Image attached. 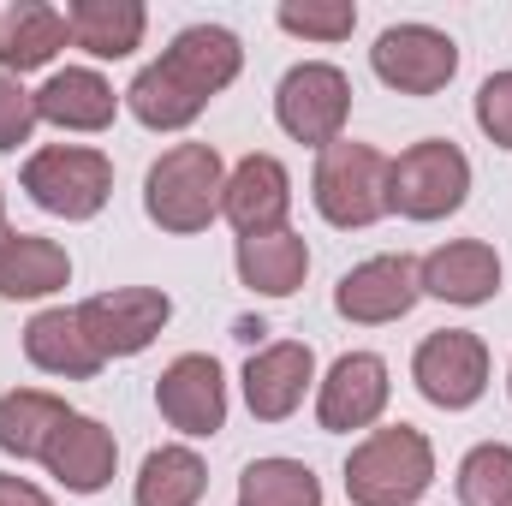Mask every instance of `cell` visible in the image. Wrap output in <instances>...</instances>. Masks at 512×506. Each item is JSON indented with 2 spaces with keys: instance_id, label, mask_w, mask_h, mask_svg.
<instances>
[{
  "instance_id": "cell-1",
  "label": "cell",
  "mask_w": 512,
  "mask_h": 506,
  "mask_svg": "<svg viewBox=\"0 0 512 506\" xmlns=\"http://www.w3.org/2000/svg\"><path fill=\"white\" fill-rule=\"evenodd\" d=\"M435 483V447L411 423L370 429L346 459V501L352 506H417Z\"/></svg>"
},
{
  "instance_id": "cell-2",
  "label": "cell",
  "mask_w": 512,
  "mask_h": 506,
  "mask_svg": "<svg viewBox=\"0 0 512 506\" xmlns=\"http://www.w3.org/2000/svg\"><path fill=\"white\" fill-rule=\"evenodd\" d=\"M221 191H227L221 149L215 143H173L143 173V215L161 233H203L221 215Z\"/></svg>"
},
{
  "instance_id": "cell-3",
  "label": "cell",
  "mask_w": 512,
  "mask_h": 506,
  "mask_svg": "<svg viewBox=\"0 0 512 506\" xmlns=\"http://www.w3.org/2000/svg\"><path fill=\"white\" fill-rule=\"evenodd\" d=\"M387 161L376 143H358V137H340L316 155V179H310V197L322 209L328 227H376L387 215Z\"/></svg>"
},
{
  "instance_id": "cell-4",
  "label": "cell",
  "mask_w": 512,
  "mask_h": 506,
  "mask_svg": "<svg viewBox=\"0 0 512 506\" xmlns=\"http://www.w3.org/2000/svg\"><path fill=\"white\" fill-rule=\"evenodd\" d=\"M465 197H471V161L447 137H423L387 167V209H399L405 221H447L465 209Z\"/></svg>"
},
{
  "instance_id": "cell-5",
  "label": "cell",
  "mask_w": 512,
  "mask_h": 506,
  "mask_svg": "<svg viewBox=\"0 0 512 506\" xmlns=\"http://www.w3.org/2000/svg\"><path fill=\"white\" fill-rule=\"evenodd\" d=\"M24 191L60 221H90L114 197V161L90 143H48L24 161Z\"/></svg>"
},
{
  "instance_id": "cell-6",
  "label": "cell",
  "mask_w": 512,
  "mask_h": 506,
  "mask_svg": "<svg viewBox=\"0 0 512 506\" xmlns=\"http://www.w3.org/2000/svg\"><path fill=\"white\" fill-rule=\"evenodd\" d=\"M274 120L298 143H316V149L340 143L346 120H352V78L340 66H328V60L292 66L280 78V90H274Z\"/></svg>"
},
{
  "instance_id": "cell-7",
  "label": "cell",
  "mask_w": 512,
  "mask_h": 506,
  "mask_svg": "<svg viewBox=\"0 0 512 506\" xmlns=\"http://www.w3.org/2000/svg\"><path fill=\"white\" fill-rule=\"evenodd\" d=\"M78 322L90 334V346L108 358H137L155 346V334L173 322V298L161 286H114V292H96L78 304Z\"/></svg>"
},
{
  "instance_id": "cell-8",
  "label": "cell",
  "mask_w": 512,
  "mask_h": 506,
  "mask_svg": "<svg viewBox=\"0 0 512 506\" xmlns=\"http://www.w3.org/2000/svg\"><path fill=\"white\" fill-rule=\"evenodd\" d=\"M370 66L399 96H441L459 72V42L435 24H387L370 48Z\"/></svg>"
},
{
  "instance_id": "cell-9",
  "label": "cell",
  "mask_w": 512,
  "mask_h": 506,
  "mask_svg": "<svg viewBox=\"0 0 512 506\" xmlns=\"http://www.w3.org/2000/svg\"><path fill=\"white\" fill-rule=\"evenodd\" d=\"M411 381H417V393H423L429 405H441V411H471V405L489 393V346H483V334H471V328H441V334H429V340L417 346V358H411Z\"/></svg>"
},
{
  "instance_id": "cell-10",
  "label": "cell",
  "mask_w": 512,
  "mask_h": 506,
  "mask_svg": "<svg viewBox=\"0 0 512 506\" xmlns=\"http://www.w3.org/2000/svg\"><path fill=\"white\" fill-rule=\"evenodd\" d=\"M155 405L179 435H221L227 429V376L209 352H179L161 381H155Z\"/></svg>"
},
{
  "instance_id": "cell-11",
  "label": "cell",
  "mask_w": 512,
  "mask_h": 506,
  "mask_svg": "<svg viewBox=\"0 0 512 506\" xmlns=\"http://www.w3.org/2000/svg\"><path fill=\"white\" fill-rule=\"evenodd\" d=\"M417 298H423V286H417L411 256H370L352 274H340V286H334V310L358 328H382V322L411 316Z\"/></svg>"
},
{
  "instance_id": "cell-12",
  "label": "cell",
  "mask_w": 512,
  "mask_h": 506,
  "mask_svg": "<svg viewBox=\"0 0 512 506\" xmlns=\"http://www.w3.org/2000/svg\"><path fill=\"white\" fill-rule=\"evenodd\" d=\"M387 364L376 352H346L334 358V370L316 381V423L328 435H352V429H370L376 417L387 411Z\"/></svg>"
},
{
  "instance_id": "cell-13",
  "label": "cell",
  "mask_w": 512,
  "mask_h": 506,
  "mask_svg": "<svg viewBox=\"0 0 512 506\" xmlns=\"http://www.w3.org/2000/svg\"><path fill=\"white\" fill-rule=\"evenodd\" d=\"M239 381H245V405L256 423H286L316 381V352L304 340H274V346L251 352Z\"/></svg>"
},
{
  "instance_id": "cell-14",
  "label": "cell",
  "mask_w": 512,
  "mask_h": 506,
  "mask_svg": "<svg viewBox=\"0 0 512 506\" xmlns=\"http://www.w3.org/2000/svg\"><path fill=\"white\" fill-rule=\"evenodd\" d=\"M42 465H48V477H54L66 495H102V489L114 483L120 441H114V429H108V423H96V417L72 411V417H66V429L48 441Z\"/></svg>"
},
{
  "instance_id": "cell-15",
  "label": "cell",
  "mask_w": 512,
  "mask_h": 506,
  "mask_svg": "<svg viewBox=\"0 0 512 506\" xmlns=\"http://www.w3.org/2000/svg\"><path fill=\"white\" fill-rule=\"evenodd\" d=\"M221 215L233 221L239 239H251V233H280L286 215H292V173H286L274 155H245V161L227 173Z\"/></svg>"
},
{
  "instance_id": "cell-16",
  "label": "cell",
  "mask_w": 512,
  "mask_h": 506,
  "mask_svg": "<svg viewBox=\"0 0 512 506\" xmlns=\"http://www.w3.org/2000/svg\"><path fill=\"white\" fill-rule=\"evenodd\" d=\"M417 286L441 304H465V310L489 304L501 292V256L483 239H453V245H441L417 262Z\"/></svg>"
},
{
  "instance_id": "cell-17",
  "label": "cell",
  "mask_w": 512,
  "mask_h": 506,
  "mask_svg": "<svg viewBox=\"0 0 512 506\" xmlns=\"http://www.w3.org/2000/svg\"><path fill=\"white\" fill-rule=\"evenodd\" d=\"M36 114L60 131H108L114 114H120V96H114V84H108L102 72L66 66V72H54V78L36 90Z\"/></svg>"
},
{
  "instance_id": "cell-18",
  "label": "cell",
  "mask_w": 512,
  "mask_h": 506,
  "mask_svg": "<svg viewBox=\"0 0 512 506\" xmlns=\"http://www.w3.org/2000/svg\"><path fill=\"white\" fill-rule=\"evenodd\" d=\"M24 358L42 376H60V381H90L102 370V352L90 346L78 310H36L24 322Z\"/></svg>"
},
{
  "instance_id": "cell-19",
  "label": "cell",
  "mask_w": 512,
  "mask_h": 506,
  "mask_svg": "<svg viewBox=\"0 0 512 506\" xmlns=\"http://www.w3.org/2000/svg\"><path fill=\"white\" fill-rule=\"evenodd\" d=\"M185 84H197L209 102L239 78V66H245V48H239V36L227 30V24H191V30H179L173 42H167V54H161Z\"/></svg>"
},
{
  "instance_id": "cell-20",
  "label": "cell",
  "mask_w": 512,
  "mask_h": 506,
  "mask_svg": "<svg viewBox=\"0 0 512 506\" xmlns=\"http://www.w3.org/2000/svg\"><path fill=\"white\" fill-rule=\"evenodd\" d=\"M239 280L262 292V298H292L298 286H304V274H310V245L292 233V227H280V233H251V239H239Z\"/></svg>"
},
{
  "instance_id": "cell-21",
  "label": "cell",
  "mask_w": 512,
  "mask_h": 506,
  "mask_svg": "<svg viewBox=\"0 0 512 506\" xmlns=\"http://www.w3.org/2000/svg\"><path fill=\"white\" fill-rule=\"evenodd\" d=\"M66 42H72L66 12H54V6H42V0H18L12 12H0V66H6L12 78L48 66Z\"/></svg>"
},
{
  "instance_id": "cell-22",
  "label": "cell",
  "mask_w": 512,
  "mask_h": 506,
  "mask_svg": "<svg viewBox=\"0 0 512 506\" xmlns=\"http://www.w3.org/2000/svg\"><path fill=\"white\" fill-rule=\"evenodd\" d=\"M72 280L66 245L42 233H6L0 239V298H48Z\"/></svg>"
},
{
  "instance_id": "cell-23",
  "label": "cell",
  "mask_w": 512,
  "mask_h": 506,
  "mask_svg": "<svg viewBox=\"0 0 512 506\" xmlns=\"http://www.w3.org/2000/svg\"><path fill=\"white\" fill-rule=\"evenodd\" d=\"M72 405L60 393H42V387H12L0 393V453L12 459H42L48 441L66 429Z\"/></svg>"
},
{
  "instance_id": "cell-24",
  "label": "cell",
  "mask_w": 512,
  "mask_h": 506,
  "mask_svg": "<svg viewBox=\"0 0 512 506\" xmlns=\"http://www.w3.org/2000/svg\"><path fill=\"white\" fill-rule=\"evenodd\" d=\"M66 30H72V42L84 54L126 60L143 42V30H149V12L137 0H78V6H66Z\"/></svg>"
},
{
  "instance_id": "cell-25",
  "label": "cell",
  "mask_w": 512,
  "mask_h": 506,
  "mask_svg": "<svg viewBox=\"0 0 512 506\" xmlns=\"http://www.w3.org/2000/svg\"><path fill=\"white\" fill-rule=\"evenodd\" d=\"M209 489V465L191 453V447H155L131 483V501L137 506H197Z\"/></svg>"
},
{
  "instance_id": "cell-26",
  "label": "cell",
  "mask_w": 512,
  "mask_h": 506,
  "mask_svg": "<svg viewBox=\"0 0 512 506\" xmlns=\"http://www.w3.org/2000/svg\"><path fill=\"white\" fill-rule=\"evenodd\" d=\"M239 506H322V477L304 459H251L239 477Z\"/></svg>"
},
{
  "instance_id": "cell-27",
  "label": "cell",
  "mask_w": 512,
  "mask_h": 506,
  "mask_svg": "<svg viewBox=\"0 0 512 506\" xmlns=\"http://www.w3.org/2000/svg\"><path fill=\"white\" fill-rule=\"evenodd\" d=\"M459 501L465 506H512V447L483 441L459 459Z\"/></svg>"
},
{
  "instance_id": "cell-28",
  "label": "cell",
  "mask_w": 512,
  "mask_h": 506,
  "mask_svg": "<svg viewBox=\"0 0 512 506\" xmlns=\"http://www.w3.org/2000/svg\"><path fill=\"white\" fill-rule=\"evenodd\" d=\"M274 18H280L286 36H304V42H346L358 30V6L352 0H286Z\"/></svg>"
},
{
  "instance_id": "cell-29",
  "label": "cell",
  "mask_w": 512,
  "mask_h": 506,
  "mask_svg": "<svg viewBox=\"0 0 512 506\" xmlns=\"http://www.w3.org/2000/svg\"><path fill=\"white\" fill-rule=\"evenodd\" d=\"M36 90H24L12 72H0V155H12V149H24L30 143V131H36Z\"/></svg>"
},
{
  "instance_id": "cell-30",
  "label": "cell",
  "mask_w": 512,
  "mask_h": 506,
  "mask_svg": "<svg viewBox=\"0 0 512 506\" xmlns=\"http://www.w3.org/2000/svg\"><path fill=\"white\" fill-rule=\"evenodd\" d=\"M477 126H483L489 143L512 149V72L483 78V90H477Z\"/></svg>"
},
{
  "instance_id": "cell-31",
  "label": "cell",
  "mask_w": 512,
  "mask_h": 506,
  "mask_svg": "<svg viewBox=\"0 0 512 506\" xmlns=\"http://www.w3.org/2000/svg\"><path fill=\"white\" fill-rule=\"evenodd\" d=\"M0 506H54L30 477H12V471H0Z\"/></svg>"
},
{
  "instance_id": "cell-32",
  "label": "cell",
  "mask_w": 512,
  "mask_h": 506,
  "mask_svg": "<svg viewBox=\"0 0 512 506\" xmlns=\"http://www.w3.org/2000/svg\"><path fill=\"white\" fill-rule=\"evenodd\" d=\"M6 233H12V227H6V191H0V239H6Z\"/></svg>"
},
{
  "instance_id": "cell-33",
  "label": "cell",
  "mask_w": 512,
  "mask_h": 506,
  "mask_svg": "<svg viewBox=\"0 0 512 506\" xmlns=\"http://www.w3.org/2000/svg\"><path fill=\"white\" fill-rule=\"evenodd\" d=\"M507 393H512V370H507Z\"/></svg>"
}]
</instances>
